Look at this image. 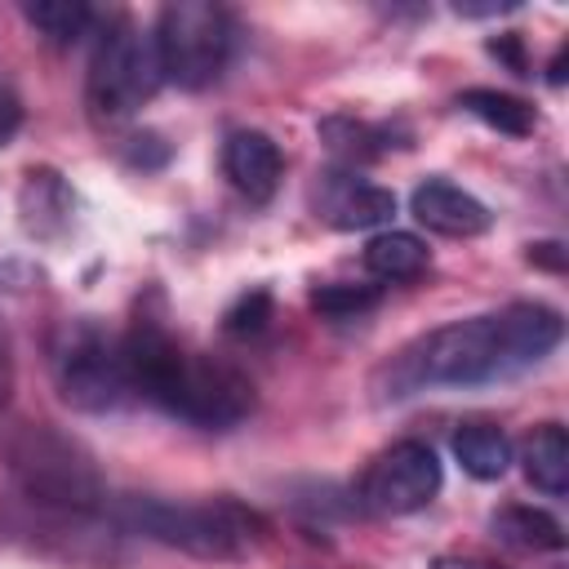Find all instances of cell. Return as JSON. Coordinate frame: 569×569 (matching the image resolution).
Instances as JSON below:
<instances>
[{"label":"cell","instance_id":"obj_26","mask_svg":"<svg viewBox=\"0 0 569 569\" xmlns=\"http://www.w3.org/2000/svg\"><path fill=\"white\" fill-rule=\"evenodd\" d=\"M9 391H13V360H9V338L0 329V405H9Z\"/></svg>","mask_w":569,"mask_h":569},{"label":"cell","instance_id":"obj_2","mask_svg":"<svg viewBox=\"0 0 569 569\" xmlns=\"http://www.w3.org/2000/svg\"><path fill=\"white\" fill-rule=\"evenodd\" d=\"M120 347L133 396L151 400L156 409L204 431L236 427L253 413V382L227 360L187 351L156 316H138Z\"/></svg>","mask_w":569,"mask_h":569},{"label":"cell","instance_id":"obj_1","mask_svg":"<svg viewBox=\"0 0 569 569\" xmlns=\"http://www.w3.org/2000/svg\"><path fill=\"white\" fill-rule=\"evenodd\" d=\"M565 338V320L547 302H511L489 316L449 320L413 342H405L378 373V400H409L436 387H480L516 378L547 360Z\"/></svg>","mask_w":569,"mask_h":569},{"label":"cell","instance_id":"obj_6","mask_svg":"<svg viewBox=\"0 0 569 569\" xmlns=\"http://www.w3.org/2000/svg\"><path fill=\"white\" fill-rule=\"evenodd\" d=\"M156 58H160V76L178 89H209L222 80L227 62H231V44H236V27L231 13L222 4L209 0H173L156 13V31H151Z\"/></svg>","mask_w":569,"mask_h":569},{"label":"cell","instance_id":"obj_7","mask_svg":"<svg viewBox=\"0 0 569 569\" xmlns=\"http://www.w3.org/2000/svg\"><path fill=\"white\" fill-rule=\"evenodd\" d=\"M160 84H164V76H160L151 36L129 18L107 22V31L93 44L89 76H84L89 111L98 120H129L160 93Z\"/></svg>","mask_w":569,"mask_h":569},{"label":"cell","instance_id":"obj_20","mask_svg":"<svg viewBox=\"0 0 569 569\" xmlns=\"http://www.w3.org/2000/svg\"><path fill=\"white\" fill-rule=\"evenodd\" d=\"M373 302H378L373 284H320V289H311V307L329 320H351V316L369 311Z\"/></svg>","mask_w":569,"mask_h":569},{"label":"cell","instance_id":"obj_14","mask_svg":"<svg viewBox=\"0 0 569 569\" xmlns=\"http://www.w3.org/2000/svg\"><path fill=\"white\" fill-rule=\"evenodd\" d=\"M427 267H431V249H427V240L413 236V231L387 227V231L369 236V244H365V271L378 276V280H387V284L418 280Z\"/></svg>","mask_w":569,"mask_h":569},{"label":"cell","instance_id":"obj_4","mask_svg":"<svg viewBox=\"0 0 569 569\" xmlns=\"http://www.w3.org/2000/svg\"><path fill=\"white\" fill-rule=\"evenodd\" d=\"M0 453H4V467H9L13 485L31 502L53 507V511H98V507H107L102 471L76 436H67L49 422H18L4 436Z\"/></svg>","mask_w":569,"mask_h":569},{"label":"cell","instance_id":"obj_25","mask_svg":"<svg viewBox=\"0 0 569 569\" xmlns=\"http://www.w3.org/2000/svg\"><path fill=\"white\" fill-rule=\"evenodd\" d=\"M529 262H538V267H547V271H565V244L560 240H538V244H529Z\"/></svg>","mask_w":569,"mask_h":569},{"label":"cell","instance_id":"obj_9","mask_svg":"<svg viewBox=\"0 0 569 569\" xmlns=\"http://www.w3.org/2000/svg\"><path fill=\"white\" fill-rule=\"evenodd\" d=\"M396 196L378 182H365L356 169H333L316 187V218H325L333 231H369L391 222Z\"/></svg>","mask_w":569,"mask_h":569},{"label":"cell","instance_id":"obj_11","mask_svg":"<svg viewBox=\"0 0 569 569\" xmlns=\"http://www.w3.org/2000/svg\"><path fill=\"white\" fill-rule=\"evenodd\" d=\"M222 173L249 204H267L284 178V156L262 129H231L222 142Z\"/></svg>","mask_w":569,"mask_h":569},{"label":"cell","instance_id":"obj_18","mask_svg":"<svg viewBox=\"0 0 569 569\" xmlns=\"http://www.w3.org/2000/svg\"><path fill=\"white\" fill-rule=\"evenodd\" d=\"M22 18L53 44V49H71L89 22H93V9L84 0H27L22 4Z\"/></svg>","mask_w":569,"mask_h":569},{"label":"cell","instance_id":"obj_3","mask_svg":"<svg viewBox=\"0 0 569 569\" xmlns=\"http://www.w3.org/2000/svg\"><path fill=\"white\" fill-rule=\"evenodd\" d=\"M111 520L129 533H142L151 542L178 547L196 560H244L262 547L267 520L231 498H204V502H173V498H142L129 493L111 507Z\"/></svg>","mask_w":569,"mask_h":569},{"label":"cell","instance_id":"obj_23","mask_svg":"<svg viewBox=\"0 0 569 569\" xmlns=\"http://www.w3.org/2000/svg\"><path fill=\"white\" fill-rule=\"evenodd\" d=\"M489 53H493V58H502L516 76H529V62H525V53H520V36H511V31H507V36H498V40H489Z\"/></svg>","mask_w":569,"mask_h":569},{"label":"cell","instance_id":"obj_13","mask_svg":"<svg viewBox=\"0 0 569 569\" xmlns=\"http://www.w3.org/2000/svg\"><path fill=\"white\" fill-rule=\"evenodd\" d=\"M520 467L533 489L560 498L569 489V436L560 422H538L520 445Z\"/></svg>","mask_w":569,"mask_h":569},{"label":"cell","instance_id":"obj_17","mask_svg":"<svg viewBox=\"0 0 569 569\" xmlns=\"http://www.w3.org/2000/svg\"><path fill=\"white\" fill-rule=\"evenodd\" d=\"M458 107H462L467 116H476L480 124L507 133V138H529V133L538 129V111H533L525 98L502 93V89H489V84L462 89V93H458Z\"/></svg>","mask_w":569,"mask_h":569},{"label":"cell","instance_id":"obj_8","mask_svg":"<svg viewBox=\"0 0 569 569\" xmlns=\"http://www.w3.org/2000/svg\"><path fill=\"white\" fill-rule=\"evenodd\" d=\"M445 485V467L427 440H396L382 449L365 480H360V502L373 516H413L422 511Z\"/></svg>","mask_w":569,"mask_h":569},{"label":"cell","instance_id":"obj_22","mask_svg":"<svg viewBox=\"0 0 569 569\" xmlns=\"http://www.w3.org/2000/svg\"><path fill=\"white\" fill-rule=\"evenodd\" d=\"M22 129V98L13 93L9 80H0V147H9Z\"/></svg>","mask_w":569,"mask_h":569},{"label":"cell","instance_id":"obj_10","mask_svg":"<svg viewBox=\"0 0 569 569\" xmlns=\"http://www.w3.org/2000/svg\"><path fill=\"white\" fill-rule=\"evenodd\" d=\"M409 213L436 231V236H449V240H471V236H485L493 227V213L480 196H471L467 187L449 182V178H427L413 187L409 196Z\"/></svg>","mask_w":569,"mask_h":569},{"label":"cell","instance_id":"obj_5","mask_svg":"<svg viewBox=\"0 0 569 569\" xmlns=\"http://www.w3.org/2000/svg\"><path fill=\"white\" fill-rule=\"evenodd\" d=\"M49 369H53V387H58L62 405H71L80 413H111L133 396L129 369H124V347L93 316L62 320V329L53 333V347H49Z\"/></svg>","mask_w":569,"mask_h":569},{"label":"cell","instance_id":"obj_24","mask_svg":"<svg viewBox=\"0 0 569 569\" xmlns=\"http://www.w3.org/2000/svg\"><path fill=\"white\" fill-rule=\"evenodd\" d=\"M431 569H511V565H498L489 556H462V551H445L431 560Z\"/></svg>","mask_w":569,"mask_h":569},{"label":"cell","instance_id":"obj_16","mask_svg":"<svg viewBox=\"0 0 569 569\" xmlns=\"http://www.w3.org/2000/svg\"><path fill=\"white\" fill-rule=\"evenodd\" d=\"M489 529L498 542L516 547V551H560L565 547V529L551 511L542 507H525V502H507L489 516Z\"/></svg>","mask_w":569,"mask_h":569},{"label":"cell","instance_id":"obj_21","mask_svg":"<svg viewBox=\"0 0 569 569\" xmlns=\"http://www.w3.org/2000/svg\"><path fill=\"white\" fill-rule=\"evenodd\" d=\"M267 320H271V293H267V289H249V293H240V298L227 307L222 329H227L231 338H253V333L267 329Z\"/></svg>","mask_w":569,"mask_h":569},{"label":"cell","instance_id":"obj_19","mask_svg":"<svg viewBox=\"0 0 569 569\" xmlns=\"http://www.w3.org/2000/svg\"><path fill=\"white\" fill-rule=\"evenodd\" d=\"M320 133L329 138V147H333V156H342L347 164H360V160H369V156H382L391 142H387V129H378V124H365V120H347V116H338V120H325L320 124Z\"/></svg>","mask_w":569,"mask_h":569},{"label":"cell","instance_id":"obj_15","mask_svg":"<svg viewBox=\"0 0 569 569\" xmlns=\"http://www.w3.org/2000/svg\"><path fill=\"white\" fill-rule=\"evenodd\" d=\"M453 458L471 480H502L516 462V449L493 422H462L453 431Z\"/></svg>","mask_w":569,"mask_h":569},{"label":"cell","instance_id":"obj_12","mask_svg":"<svg viewBox=\"0 0 569 569\" xmlns=\"http://www.w3.org/2000/svg\"><path fill=\"white\" fill-rule=\"evenodd\" d=\"M18 209H22V227L40 240H58L71 227V209L76 196L62 182V173L53 169H27L22 191H18Z\"/></svg>","mask_w":569,"mask_h":569}]
</instances>
